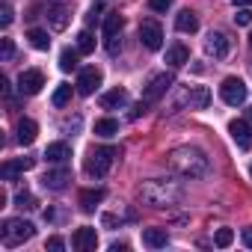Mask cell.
Listing matches in <instances>:
<instances>
[{
	"label": "cell",
	"instance_id": "cell-1",
	"mask_svg": "<svg viewBox=\"0 0 252 252\" xmlns=\"http://www.w3.org/2000/svg\"><path fill=\"white\" fill-rule=\"evenodd\" d=\"M137 196H140V202H146L152 208H172L184 199V187L169 178H149L140 184Z\"/></svg>",
	"mask_w": 252,
	"mask_h": 252
},
{
	"label": "cell",
	"instance_id": "cell-2",
	"mask_svg": "<svg viewBox=\"0 0 252 252\" xmlns=\"http://www.w3.org/2000/svg\"><path fill=\"white\" fill-rule=\"evenodd\" d=\"M166 160H169V166H172L178 175H184V178H190V181L205 178V175L211 172V160H208V155H205L202 149H193V146L172 149Z\"/></svg>",
	"mask_w": 252,
	"mask_h": 252
},
{
	"label": "cell",
	"instance_id": "cell-3",
	"mask_svg": "<svg viewBox=\"0 0 252 252\" xmlns=\"http://www.w3.org/2000/svg\"><path fill=\"white\" fill-rule=\"evenodd\" d=\"M116 158H119V149H113V146L89 149V155H86V160H83V169H86V175H92V178H104V175L110 172V166L116 163Z\"/></svg>",
	"mask_w": 252,
	"mask_h": 252
},
{
	"label": "cell",
	"instance_id": "cell-4",
	"mask_svg": "<svg viewBox=\"0 0 252 252\" xmlns=\"http://www.w3.org/2000/svg\"><path fill=\"white\" fill-rule=\"evenodd\" d=\"M33 234H36V225L30 220H3V225H0V240H3V246H9V249L21 246Z\"/></svg>",
	"mask_w": 252,
	"mask_h": 252
},
{
	"label": "cell",
	"instance_id": "cell-5",
	"mask_svg": "<svg viewBox=\"0 0 252 252\" xmlns=\"http://www.w3.org/2000/svg\"><path fill=\"white\" fill-rule=\"evenodd\" d=\"M122 27H125V21H122V15L119 12H107L104 15V48H107V54L110 57H116L119 54V48H122Z\"/></svg>",
	"mask_w": 252,
	"mask_h": 252
},
{
	"label": "cell",
	"instance_id": "cell-6",
	"mask_svg": "<svg viewBox=\"0 0 252 252\" xmlns=\"http://www.w3.org/2000/svg\"><path fill=\"white\" fill-rule=\"evenodd\" d=\"M220 98L228 104V107H240L246 101V83L240 77H225L222 86H220Z\"/></svg>",
	"mask_w": 252,
	"mask_h": 252
},
{
	"label": "cell",
	"instance_id": "cell-7",
	"mask_svg": "<svg viewBox=\"0 0 252 252\" xmlns=\"http://www.w3.org/2000/svg\"><path fill=\"white\" fill-rule=\"evenodd\" d=\"M140 42L149 48V51H160L163 48V27L155 21V18H146L140 24Z\"/></svg>",
	"mask_w": 252,
	"mask_h": 252
},
{
	"label": "cell",
	"instance_id": "cell-8",
	"mask_svg": "<svg viewBox=\"0 0 252 252\" xmlns=\"http://www.w3.org/2000/svg\"><path fill=\"white\" fill-rule=\"evenodd\" d=\"M175 83V77L169 74V71H160V74H155L152 80H149V86H146V92H143V101L146 104H155L158 98H163L166 95V89Z\"/></svg>",
	"mask_w": 252,
	"mask_h": 252
},
{
	"label": "cell",
	"instance_id": "cell-9",
	"mask_svg": "<svg viewBox=\"0 0 252 252\" xmlns=\"http://www.w3.org/2000/svg\"><path fill=\"white\" fill-rule=\"evenodd\" d=\"M228 134H231V140L237 143L240 152H249L252 149V125L249 122H243V119L228 122Z\"/></svg>",
	"mask_w": 252,
	"mask_h": 252
},
{
	"label": "cell",
	"instance_id": "cell-10",
	"mask_svg": "<svg viewBox=\"0 0 252 252\" xmlns=\"http://www.w3.org/2000/svg\"><path fill=\"white\" fill-rule=\"evenodd\" d=\"M42 86H45V74H42L39 68L21 71V77H18V92H21V95H39Z\"/></svg>",
	"mask_w": 252,
	"mask_h": 252
},
{
	"label": "cell",
	"instance_id": "cell-11",
	"mask_svg": "<svg viewBox=\"0 0 252 252\" xmlns=\"http://www.w3.org/2000/svg\"><path fill=\"white\" fill-rule=\"evenodd\" d=\"M68 181H71V169L65 163H60L57 169H48L42 175V187H48V190H65Z\"/></svg>",
	"mask_w": 252,
	"mask_h": 252
},
{
	"label": "cell",
	"instance_id": "cell-12",
	"mask_svg": "<svg viewBox=\"0 0 252 252\" xmlns=\"http://www.w3.org/2000/svg\"><path fill=\"white\" fill-rule=\"evenodd\" d=\"M98 86H101V71H98L95 65L80 68V74H77V92H80V95H92Z\"/></svg>",
	"mask_w": 252,
	"mask_h": 252
},
{
	"label": "cell",
	"instance_id": "cell-13",
	"mask_svg": "<svg viewBox=\"0 0 252 252\" xmlns=\"http://www.w3.org/2000/svg\"><path fill=\"white\" fill-rule=\"evenodd\" d=\"M71 246H74L77 252H92V249L98 246V234H95V228L80 225V228L71 234Z\"/></svg>",
	"mask_w": 252,
	"mask_h": 252
},
{
	"label": "cell",
	"instance_id": "cell-14",
	"mask_svg": "<svg viewBox=\"0 0 252 252\" xmlns=\"http://www.w3.org/2000/svg\"><path fill=\"white\" fill-rule=\"evenodd\" d=\"M205 51H208L214 60H225V57H228V51H231V42H228V36H225V33H211V36H208V42H205Z\"/></svg>",
	"mask_w": 252,
	"mask_h": 252
},
{
	"label": "cell",
	"instance_id": "cell-15",
	"mask_svg": "<svg viewBox=\"0 0 252 252\" xmlns=\"http://www.w3.org/2000/svg\"><path fill=\"white\" fill-rule=\"evenodd\" d=\"M181 101L190 104V110H205L211 104V92H208V86H190Z\"/></svg>",
	"mask_w": 252,
	"mask_h": 252
},
{
	"label": "cell",
	"instance_id": "cell-16",
	"mask_svg": "<svg viewBox=\"0 0 252 252\" xmlns=\"http://www.w3.org/2000/svg\"><path fill=\"white\" fill-rule=\"evenodd\" d=\"M125 101H128V89H122V86H116V89H110V92H104V95L98 98V104H101L104 110L125 107Z\"/></svg>",
	"mask_w": 252,
	"mask_h": 252
},
{
	"label": "cell",
	"instance_id": "cell-17",
	"mask_svg": "<svg viewBox=\"0 0 252 252\" xmlns=\"http://www.w3.org/2000/svg\"><path fill=\"white\" fill-rule=\"evenodd\" d=\"M36 137H39V125L33 119H21L18 122V143L21 146H33Z\"/></svg>",
	"mask_w": 252,
	"mask_h": 252
},
{
	"label": "cell",
	"instance_id": "cell-18",
	"mask_svg": "<svg viewBox=\"0 0 252 252\" xmlns=\"http://www.w3.org/2000/svg\"><path fill=\"white\" fill-rule=\"evenodd\" d=\"M143 243L149 249H163L169 243V234H166V228H143Z\"/></svg>",
	"mask_w": 252,
	"mask_h": 252
},
{
	"label": "cell",
	"instance_id": "cell-19",
	"mask_svg": "<svg viewBox=\"0 0 252 252\" xmlns=\"http://www.w3.org/2000/svg\"><path fill=\"white\" fill-rule=\"evenodd\" d=\"M166 63H169L172 68H181L184 63H190V51H187L181 42H175V45L166 48Z\"/></svg>",
	"mask_w": 252,
	"mask_h": 252
},
{
	"label": "cell",
	"instance_id": "cell-20",
	"mask_svg": "<svg viewBox=\"0 0 252 252\" xmlns=\"http://www.w3.org/2000/svg\"><path fill=\"white\" fill-rule=\"evenodd\" d=\"M45 158H48V163H65L71 158V146L68 143H51L45 149Z\"/></svg>",
	"mask_w": 252,
	"mask_h": 252
},
{
	"label": "cell",
	"instance_id": "cell-21",
	"mask_svg": "<svg viewBox=\"0 0 252 252\" xmlns=\"http://www.w3.org/2000/svg\"><path fill=\"white\" fill-rule=\"evenodd\" d=\"M175 27H178V33H196V30H199V18H196V12L181 9V12L175 15Z\"/></svg>",
	"mask_w": 252,
	"mask_h": 252
},
{
	"label": "cell",
	"instance_id": "cell-22",
	"mask_svg": "<svg viewBox=\"0 0 252 252\" xmlns=\"http://www.w3.org/2000/svg\"><path fill=\"white\" fill-rule=\"evenodd\" d=\"M77 202H80V211L92 214V211H95V208H98V205L104 202V190H98V187H95V190H83Z\"/></svg>",
	"mask_w": 252,
	"mask_h": 252
},
{
	"label": "cell",
	"instance_id": "cell-23",
	"mask_svg": "<svg viewBox=\"0 0 252 252\" xmlns=\"http://www.w3.org/2000/svg\"><path fill=\"white\" fill-rule=\"evenodd\" d=\"M48 21H51L54 30H65V27H68V9H65V6H54V9H48Z\"/></svg>",
	"mask_w": 252,
	"mask_h": 252
},
{
	"label": "cell",
	"instance_id": "cell-24",
	"mask_svg": "<svg viewBox=\"0 0 252 252\" xmlns=\"http://www.w3.org/2000/svg\"><path fill=\"white\" fill-rule=\"evenodd\" d=\"M95 134H98V137H113V134H119V122H116V119H98V122H95Z\"/></svg>",
	"mask_w": 252,
	"mask_h": 252
},
{
	"label": "cell",
	"instance_id": "cell-25",
	"mask_svg": "<svg viewBox=\"0 0 252 252\" xmlns=\"http://www.w3.org/2000/svg\"><path fill=\"white\" fill-rule=\"evenodd\" d=\"M27 39H30V45H33L36 51H48V48H51V39H48L45 30H30Z\"/></svg>",
	"mask_w": 252,
	"mask_h": 252
},
{
	"label": "cell",
	"instance_id": "cell-26",
	"mask_svg": "<svg viewBox=\"0 0 252 252\" xmlns=\"http://www.w3.org/2000/svg\"><path fill=\"white\" fill-rule=\"evenodd\" d=\"M68 101H71V86H68V83H60V86L54 89V98H51V104H54V107H65Z\"/></svg>",
	"mask_w": 252,
	"mask_h": 252
},
{
	"label": "cell",
	"instance_id": "cell-27",
	"mask_svg": "<svg viewBox=\"0 0 252 252\" xmlns=\"http://www.w3.org/2000/svg\"><path fill=\"white\" fill-rule=\"evenodd\" d=\"M77 54H80V51H68V48H65V51L60 54V68H63V71H74V68H77Z\"/></svg>",
	"mask_w": 252,
	"mask_h": 252
},
{
	"label": "cell",
	"instance_id": "cell-28",
	"mask_svg": "<svg viewBox=\"0 0 252 252\" xmlns=\"http://www.w3.org/2000/svg\"><path fill=\"white\" fill-rule=\"evenodd\" d=\"M77 51H80V54H92V51H95V39H92L89 30L77 33Z\"/></svg>",
	"mask_w": 252,
	"mask_h": 252
},
{
	"label": "cell",
	"instance_id": "cell-29",
	"mask_svg": "<svg viewBox=\"0 0 252 252\" xmlns=\"http://www.w3.org/2000/svg\"><path fill=\"white\" fill-rule=\"evenodd\" d=\"M15 208H21V211H33V208H36V196L27 193V190L15 193Z\"/></svg>",
	"mask_w": 252,
	"mask_h": 252
},
{
	"label": "cell",
	"instance_id": "cell-30",
	"mask_svg": "<svg viewBox=\"0 0 252 252\" xmlns=\"http://www.w3.org/2000/svg\"><path fill=\"white\" fill-rule=\"evenodd\" d=\"M18 172H24V166H21V163H18V160H6V163H3V166H0V175H3V178H6V181H12V178H15V175H18Z\"/></svg>",
	"mask_w": 252,
	"mask_h": 252
},
{
	"label": "cell",
	"instance_id": "cell-31",
	"mask_svg": "<svg viewBox=\"0 0 252 252\" xmlns=\"http://www.w3.org/2000/svg\"><path fill=\"white\" fill-rule=\"evenodd\" d=\"M231 240H234V231H231V228H220V231L214 234V243H217L220 249H225V246H231Z\"/></svg>",
	"mask_w": 252,
	"mask_h": 252
},
{
	"label": "cell",
	"instance_id": "cell-32",
	"mask_svg": "<svg viewBox=\"0 0 252 252\" xmlns=\"http://www.w3.org/2000/svg\"><path fill=\"white\" fill-rule=\"evenodd\" d=\"M12 3H9V0H3V3H0V27H9L12 24Z\"/></svg>",
	"mask_w": 252,
	"mask_h": 252
},
{
	"label": "cell",
	"instance_id": "cell-33",
	"mask_svg": "<svg viewBox=\"0 0 252 252\" xmlns=\"http://www.w3.org/2000/svg\"><path fill=\"white\" fill-rule=\"evenodd\" d=\"M234 24H240V27H246V24H252V12H249V6H237V15H234Z\"/></svg>",
	"mask_w": 252,
	"mask_h": 252
},
{
	"label": "cell",
	"instance_id": "cell-34",
	"mask_svg": "<svg viewBox=\"0 0 252 252\" xmlns=\"http://www.w3.org/2000/svg\"><path fill=\"white\" fill-rule=\"evenodd\" d=\"M12 54H15V45H12V39H3V51H0V60H3V63H9V60H12Z\"/></svg>",
	"mask_w": 252,
	"mask_h": 252
},
{
	"label": "cell",
	"instance_id": "cell-35",
	"mask_svg": "<svg viewBox=\"0 0 252 252\" xmlns=\"http://www.w3.org/2000/svg\"><path fill=\"white\" fill-rule=\"evenodd\" d=\"M172 6V0H149V9L152 12H166Z\"/></svg>",
	"mask_w": 252,
	"mask_h": 252
},
{
	"label": "cell",
	"instance_id": "cell-36",
	"mask_svg": "<svg viewBox=\"0 0 252 252\" xmlns=\"http://www.w3.org/2000/svg\"><path fill=\"white\" fill-rule=\"evenodd\" d=\"M65 243H63V237H48V243H45V249H51V252H60Z\"/></svg>",
	"mask_w": 252,
	"mask_h": 252
},
{
	"label": "cell",
	"instance_id": "cell-37",
	"mask_svg": "<svg viewBox=\"0 0 252 252\" xmlns=\"http://www.w3.org/2000/svg\"><path fill=\"white\" fill-rule=\"evenodd\" d=\"M146 110H149V104H146V101H140V104H137V107L131 110V119H140V116H143Z\"/></svg>",
	"mask_w": 252,
	"mask_h": 252
},
{
	"label": "cell",
	"instance_id": "cell-38",
	"mask_svg": "<svg viewBox=\"0 0 252 252\" xmlns=\"http://www.w3.org/2000/svg\"><path fill=\"white\" fill-rule=\"evenodd\" d=\"M243 243L252 249V225H249V228H243Z\"/></svg>",
	"mask_w": 252,
	"mask_h": 252
},
{
	"label": "cell",
	"instance_id": "cell-39",
	"mask_svg": "<svg viewBox=\"0 0 252 252\" xmlns=\"http://www.w3.org/2000/svg\"><path fill=\"white\" fill-rule=\"evenodd\" d=\"M110 252H128V243H113Z\"/></svg>",
	"mask_w": 252,
	"mask_h": 252
},
{
	"label": "cell",
	"instance_id": "cell-40",
	"mask_svg": "<svg viewBox=\"0 0 252 252\" xmlns=\"http://www.w3.org/2000/svg\"><path fill=\"white\" fill-rule=\"evenodd\" d=\"M234 6H252V0H231Z\"/></svg>",
	"mask_w": 252,
	"mask_h": 252
},
{
	"label": "cell",
	"instance_id": "cell-41",
	"mask_svg": "<svg viewBox=\"0 0 252 252\" xmlns=\"http://www.w3.org/2000/svg\"><path fill=\"white\" fill-rule=\"evenodd\" d=\"M249 45H252V33H249Z\"/></svg>",
	"mask_w": 252,
	"mask_h": 252
},
{
	"label": "cell",
	"instance_id": "cell-42",
	"mask_svg": "<svg viewBox=\"0 0 252 252\" xmlns=\"http://www.w3.org/2000/svg\"><path fill=\"white\" fill-rule=\"evenodd\" d=\"M249 119H252V110H249Z\"/></svg>",
	"mask_w": 252,
	"mask_h": 252
},
{
	"label": "cell",
	"instance_id": "cell-43",
	"mask_svg": "<svg viewBox=\"0 0 252 252\" xmlns=\"http://www.w3.org/2000/svg\"><path fill=\"white\" fill-rule=\"evenodd\" d=\"M249 175H252V166H249Z\"/></svg>",
	"mask_w": 252,
	"mask_h": 252
}]
</instances>
